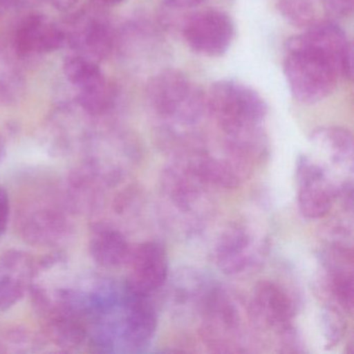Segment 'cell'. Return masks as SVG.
Wrapping results in <instances>:
<instances>
[{"mask_svg":"<svg viewBox=\"0 0 354 354\" xmlns=\"http://www.w3.org/2000/svg\"><path fill=\"white\" fill-rule=\"evenodd\" d=\"M182 35L194 53L204 57H219L231 47L235 26L225 12L208 9L189 16L184 22Z\"/></svg>","mask_w":354,"mask_h":354,"instance_id":"cell-4","label":"cell"},{"mask_svg":"<svg viewBox=\"0 0 354 354\" xmlns=\"http://www.w3.org/2000/svg\"><path fill=\"white\" fill-rule=\"evenodd\" d=\"M69 225L63 213L53 209H39L22 221V236L38 245H51L63 239Z\"/></svg>","mask_w":354,"mask_h":354,"instance_id":"cell-15","label":"cell"},{"mask_svg":"<svg viewBox=\"0 0 354 354\" xmlns=\"http://www.w3.org/2000/svg\"><path fill=\"white\" fill-rule=\"evenodd\" d=\"M296 180L300 214L308 219H320L326 216L333 208L337 189L327 182L324 169L308 156L302 155L296 163Z\"/></svg>","mask_w":354,"mask_h":354,"instance_id":"cell-7","label":"cell"},{"mask_svg":"<svg viewBox=\"0 0 354 354\" xmlns=\"http://www.w3.org/2000/svg\"><path fill=\"white\" fill-rule=\"evenodd\" d=\"M207 0H162L163 6L171 10H187L198 7Z\"/></svg>","mask_w":354,"mask_h":354,"instance_id":"cell-22","label":"cell"},{"mask_svg":"<svg viewBox=\"0 0 354 354\" xmlns=\"http://www.w3.org/2000/svg\"><path fill=\"white\" fill-rule=\"evenodd\" d=\"M6 156V145L3 138H0V163L3 162Z\"/></svg>","mask_w":354,"mask_h":354,"instance_id":"cell-26","label":"cell"},{"mask_svg":"<svg viewBox=\"0 0 354 354\" xmlns=\"http://www.w3.org/2000/svg\"><path fill=\"white\" fill-rule=\"evenodd\" d=\"M10 219V198L7 190L0 186V235L7 231Z\"/></svg>","mask_w":354,"mask_h":354,"instance_id":"cell-21","label":"cell"},{"mask_svg":"<svg viewBox=\"0 0 354 354\" xmlns=\"http://www.w3.org/2000/svg\"><path fill=\"white\" fill-rule=\"evenodd\" d=\"M37 272L35 259L22 250H7L0 256V312L13 308L32 288Z\"/></svg>","mask_w":354,"mask_h":354,"instance_id":"cell-9","label":"cell"},{"mask_svg":"<svg viewBox=\"0 0 354 354\" xmlns=\"http://www.w3.org/2000/svg\"><path fill=\"white\" fill-rule=\"evenodd\" d=\"M206 184L183 161L162 171L161 188L165 198L184 213H192L200 205Z\"/></svg>","mask_w":354,"mask_h":354,"instance_id":"cell-12","label":"cell"},{"mask_svg":"<svg viewBox=\"0 0 354 354\" xmlns=\"http://www.w3.org/2000/svg\"><path fill=\"white\" fill-rule=\"evenodd\" d=\"M127 266L129 274L125 288L136 295L152 296L169 279V256L159 242H144L132 248Z\"/></svg>","mask_w":354,"mask_h":354,"instance_id":"cell-5","label":"cell"},{"mask_svg":"<svg viewBox=\"0 0 354 354\" xmlns=\"http://www.w3.org/2000/svg\"><path fill=\"white\" fill-rule=\"evenodd\" d=\"M214 260L225 274L244 272L254 264V236L245 225L235 223L225 230L217 239Z\"/></svg>","mask_w":354,"mask_h":354,"instance_id":"cell-11","label":"cell"},{"mask_svg":"<svg viewBox=\"0 0 354 354\" xmlns=\"http://www.w3.org/2000/svg\"><path fill=\"white\" fill-rule=\"evenodd\" d=\"M327 13L333 18L349 17L353 12L354 0H322Z\"/></svg>","mask_w":354,"mask_h":354,"instance_id":"cell-20","label":"cell"},{"mask_svg":"<svg viewBox=\"0 0 354 354\" xmlns=\"http://www.w3.org/2000/svg\"><path fill=\"white\" fill-rule=\"evenodd\" d=\"M132 248L125 236L107 223H94L91 227L88 250L93 260L105 268L127 265Z\"/></svg>","mask_w":354,"mask_h":354,"instance_id":"cell-14","label":"cell"},{"mask_svg":"<svg viewBox=\"0 0 354 354\" xmlns=\"http://www.w3.org/2000/svg\"><path fill=\"white\" fill-rule=\"evenodd\" d=\"M65 41V34L55 24L43 16L32 15L18 28L14 46L21 55H40L57 50Z\"/></svg>","mask_w":354,"mask_h":354,"instance_id":"cell-13","label":"cell"},{"mask_svg":"<svg viewBox=\"0 0 354 354\" xmlns=\"http://www.w3.org/2000/svg\"><path fill=\"white\" fill-rule=\"evenodd\" d=\"M78 0H49V3L57 10H69L77 3Z\"/></svg>","mask_w":354,"mask_h":354,"instance_id":"cell-23","label":"cell"},{"mask_svg":"<svg viewBox=\"0 0 354 354\" xmlns=\"http://www.w3.org/2000/svg\"><path fill=\"white\" fill-rule=\"evenodd\" d=\"M277 9L294 26H304L315 18L314 0H277Z\"/></svg>","mask_w":354,"mask_h":354,"instance_id":"cell-19","label":"cell"},{"mask_svg":"<svg viewBox=\"0 0 354 354\" xmlns=\"http://www.w3.org/2000/svg\"><path fill=\"white\" fill-rule=\"evenodd\" d=\"M146 93L153 111L176 125H194L208 111L206 95L178 70H162L153 76Z\"/></svg>","mask_w":354,"mask_h":354,"instance_id":"cell-3","label":"cell"},{"mask_svg":"<svg viewBox=\"0 0 354 354\" xmlns=\"http://www.w3.org/2000/svg\"><path fill=\"white\" fill-rule=\"evenodd\" d=\"M72 44L92 61L105 59L113 50V30L104 20L88 18L78 22L72 34Z\"/></svg>","mask_w":354,"mask_h":354,"instance_id":"cell-16","label":"cell"},{"mask_svg":"<svg viewBox=\"0 0 354 354\" xmlns=\"http://www.w3.org/2000/svg\"><path fill=\"white\" fill-rule=\"evenodd\" d=\"M250 315L252 321L274 329L277 333L293 326L295 304L283 288L270 281H261L254 286L250 300Z\"/></svg>","mask_w":354,"mask_h":354,"instance_id":"cell-8","label":"cell"},{"mask_svg":"<svg viewBox=\"0 0 354 354\" xmlns=\"http://www.w3.org/2000/svg\"><path fill=\"white\" fill-rule=\"evenodd\" d=\"M92 1L101 7H113V6L120 5L125 0H92Z\"/></svg>","mask_w":354,"mask_h":354,"instance_id":"cell-24","label":"cell"},{"mask_svg":"<svg viewBox=\"0 0 354 354\" xmlns=\"http://www.w3.org/2000/svg\"><path fill=\"white\" fill-rule=\"evenodd\" d=\"M321 329L327 349L335 347L343 341L347 331V321L344 313L337 306H324L321 310Z\"/></svg>","mask_w":354,"mask_h":354,"instance_id":"cell-18","label":"cell"},{"mask_svg":"<svg viewBox=\"0 0 354 354\" xmlns=\"http://www.w3.org/2000/svg\"><path fill=\"white\" fill-rule=\"evenodd\" d=\"M206 97L208 111L225 138L263 132L262 124L268 113V106L254 88L235 80H218L211 84Z\"/></svg>","mask_w":354,"mask_h":354,"instance_id":"cell-2","label":"cell"},{"mask_svg":"<svg viewBox=\"0 0 354 354\" xmlns=\"http://www.w3.org/2000/svg\"><path fill=\"white\" fill-rule=\"evenodd\" d=\"M352 43L333 21L310 24L304 34L287 42L283 75L292 97L312 105L333 94L341 63Z\"/></svg>","mask_w":354,"mask_h":354,"instance_id":"cell-1","label":"cell"},{"mask_svg":"<svg viewBox=\"0 0 354 354\" xmlns=\"http://www.w3.org/2000/svg\"><path fill=\"white\" fill-rule=\"evenodd\" d=\"M312 140L326 151L335 165L352 163L353 136L346 128L339 126L320 127L312 133Z\"/></svg>","mask_w":354,"mask_h":354,"instance_id":"cell-17","label":"cell"},{"mask_svg":"<svg viewBox=\"0 0 354 354\" xmlns=\"http://www.w3.org/2000/svg\"><path fill=\"white\" fill-rule=\"evenodd\" d=\"M12 5V0H0V16H3Z\"/></svg>","mask_w":354,"mask_h":354,"instance_id":"cell-25","label":"cell"},{"mask_svg":"<svg viewBox=\"0 0 354 354\" xmlns=\"http://www.w3.org/2000/svg\"><path fill=\"white\" fill-rule=\"evenodd\" d=\"M158 324L151 296L136 295L125 288L121 337L130 350H140L152 341Z\"/></svg>","mask_w":354,"mask_h":354,"instance_id":"cell-10","label":"cell"},{"mask_svg":"<svg viewBox=\"0 0 354 354\" xmlns=\"http://www.w3.org/2000/svg\"><path fill=\"white\" fill-rule=\"evenodd\" d=\"M64 73L80 91L77 101L86 113L97 115L109 111L113 103V93L94 61L82 55L67 57Z\"/></svg>","mask_w":354,"mask_h":354,"instance_id":"cell-6","label":"cell"}]
</instances>
